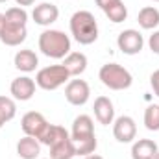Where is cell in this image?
<instances>
[{"mask_svg":"<svg viewBox=\"0 0 159 159\" xmlns=\"http://www.w3.org/2000/svg\"><path fill=\"white\" fill-rule=\"evenodd\" d=\"M4 19H6V17H4ZM26 35H28L26 26L4 22V28H2V32H0V41H2L6 46H19L20 43L26 41Z\"/></svg>","mask_w":159,"mask_h":159,"instance_id":"cell-12","label":"cell"},{"mask_svg":"<svg viewBox=\"0 0 159 159\" xmlns=\"http://www.w3.org/2000/svg\"><path fill=\"white\" fill-rule=\"evenodd\" d=\"M69 80H70V74L67 72V69L63 65H50L37 72L35 83H37V87L44 89V91H56L61 85H65Z\"/></svg>","mask_w":159,"mask_h":159,"instance_id":"cell-4","label":"cell"},{"mask_svg":"<svg viewBox=\"0 0 159 159\" xmlns=\"http://www.w3.org/2000/svg\"><path fill=\"white\" fill-rule=\"evenodd\" d=\"M113 137L122 143V144H128V143H133V139L137 137V124L135 120L128 115H122L119 119L113 120Z\"/></svg>","mask_w":159,"mask_h":159,"instance_id":"cell-7","label":"cell"},{"mask_svg":"<svg viewBox=\"0 0 159 159\" xmlns=\"http://www.w3.org/2000/svg\"><path fill=\"white\" fill-rule=\"evenodd\" d=\"M156 159H159V152H157V156H156Z\"/></svg>","mask_w":159,"mask_h":159,"instance_id":"cell-31","label":"cell"},{"mask_svg":"<svg viewBox=\"0 0 159 159\" xmlns=\"http://www.w3.org/2000/svg\"><path fill=\"white\" fill-rule=\"evenodd\" d=\"M65 137H70V133L63 128V126H57V124H48L46 128H44V131L41 133V137L37 139L41 144H44V146H52V144H56L57 141H61V139H65Z\"/></svg>","mask_w":159,"mask_h":159,"instance_id":"cell-20","label":"cell"},{"mask_svg":"<svg viewBox=\"0 0 159 159\" xmlns=\"http://www.w3.org/2000/svg\"><path fill=\"white\" fill-rule=\"evenodd\" d=\"M39 50L52 59H65L70 50V37L59 30H44L39 35Z\"/></svg>","mask_w":159,"mask_h":159,"instance_id":"cell-2","label":"cell"},{"mask_svg":"<svg viewBox=\"0 0 159 159\" xmlns=\"http://www.w3.org/2000/svg\"><path fill=\"white\" fill-rule=\"evenodd\" d=\"M137 22L143 30H156L159 26V9L154 6H146L139 11Z\"/></svg>","mask_w":159,"mask_h":159,"instance_id":"cell-21","label":"cell"},{"mask_svg":"<svg viewBox=\"0 0 159 159\" xmlns=\"http://www.w3.org/2000/svg\"><path fill=\"white\" fill-rule=\"evenodd\" d=\"M46 126H48V122L44 119V115H41L39 111H28L20 120V128H22L24 135L35 137V139H39Z\"/></svg>","mask_w":159,"mask_h":159,"instance_id":"cell-9","label":"cell"},{"mask_svg":"<svg viewBox=\"0 0 159 159\" xmlns=\"http://www.w3.org/2000/svg\"><path fill=\"white\" fill-rule=\"evenodd\" d=\"M61 65L67 69V72H69L70 76H80V74H83L85 69H87V56L81 54V52H70V54L63 59Z\"/></svg>","mask_w":159,"mask_h":159,"instance_id":"cell-18","label":"cell"},{"mask_svg":"<svg viewBox=\"0 0 159 159\" xmlns=\"http://www.w3.org/2000/svg\"><path fill=\"white\" fill-rule=\"evenodd\" d=\"M76 146V156H89V154H94L96 146H98V141H96V135L91 137V139H83L80 143H74Z\"/></svg>","mask_w":159,"mask_h":159,"instance_id":"cell-25","label":"cell"},{"mask_svg":"<svg viewBox=\"0 0 159 159\" xmlns=\"http://www.w3.org/2000/svg\"><path fill=\"white\" fill-rule=\"evenodd\" d=\"M117 44H119V50L126 56H137L143 46H144V39L141 35V32L137 30H124L120 32L119 37H117Z\"/></svg>","mask_w":159,"mask_h":159,"instance_id":"cell-5","label":"cell"},{"mask_svg":"<svg viewBox=\"0 0 159 159\" xmlns=\"http://www.w3.org/2000/svg\"><path fill=\"white\" fill-rule=\"evenodd\" d=\"M76 156V146L70 137H65L50 146V159H72Z\"/></svg>","mask_w":159,"mask_h":159,"instance_id":"cell-19","label":"cell"},{"mask_svg":"<svg viewBox=\"0 0 159 159\" xmlns=\"http://www.w3.org/2000/svg\"><path fill=\"white\" fill-rule=\"evenodd\" d=\"M4 22H6V19H4V13H0V32H2V28H4Z\"/></svg>","mask_w":159,"mask_h":159,"instance_id":"cell-30","label":"cell"},{"mask_svg":"<svg viewBox=\"0 0 159 159\" xmlns=\"http://www.w3.org/2000/svg\"><path fill=\"white\" fill-rule=\"evenodd\" d=\"M4 17H6V22H11V24L26 26V22H28V11H26L24 7H20V6L9 7V9L4 13Z\"/></svg>","mask_w":159,"mask_h":159,"instance_id":"cell-23","label":"cell"},{"mask_svg":"<svg viewBox=\"0 0 159 159\" xmlns=\"http://www.w3.org/2000/svg\"><path fill=\"white\" fill-rule=\"evenodd\" d=\"M150 85H152L154 94H156V96H159V69L152 72V76H150Z\"/></svg>","mask_w":159,"mask_h":159,"instance_id":"cell-27","label":"cell"},{"mask_svg":"<svg viewBox=\"0 0 159 159\" xmlns=\"http://www.w3.org/2000/svg\"><path fill=\"white\" fill-rule=\"evenodd\" d=\"M15 115H17L15 100L9 96H0V128H4L6 122L15 119Z\"/></svg>","mask_w":159,"mask_h":159,"instance_id":"cell-22","label":"cell"},{"mask_svg":"<svg viewBox=\"0 0 159 159\" xmlns=\"http://www.w3.org/2000/svg\"><path fill=\"white\" fill-rule=\"evenodd\" d=\"M96 6L106 13V17L119 24V22H124L128 19V7L124 6L122 0H96Z\"/></svg>","mask_w":159,"mask_h":159,"instance_id":"cell-10","label":"cell"},{"mask_svg":"<svg viewBox=\"0 0 159 159\" xmlns=\"http://www.w3.org/2000/svg\"><path fill=\"white\" fill-rule=\"evenodd\" d=\"M70 34L80 44H93L98 39V22L91 11H76L70 17Z\"/></svg>","mask_w":159,"mask_h":159,"instance_id":"cell-1","label":"cell"},{"mask_svg":"<svg viewBox=\"0 0 159 159\" xmlns=\"http://www.w3.org/2000/svg\"><path fill=\"white\" fill-rule=\"evenodd\" d=\"M2 2H7V0H0V4H2Z\"/></svg>","mask_w":159,"mask_h":159,"instance_id":"cell-32","label":"cell"},{"mask_svg":"<svg viewBox=\"0 0 159 159\" xmlns=\"http://www.w3.org/2000/svg\"><path fill=\"white\" fill-rule=\"evenodd\" d=\"M91 96V87L85 80H70L65 87V98L70 106H85Z\"/></svg>","mask_w":159,"mask_h":159,"instance_id":"cell-6","label":"cell"},{"mask_svg":"<svg viewBox=\"0 0 159 159\" xmlns=\"http://www.w3.org/2000/svg\"><path fill=\"white\" fill-rule=\"evenodd\" d=\"M94 137V124L89 115H80L72 122V129H70V139L74 143H80L83 139H91Z\"/></svg>","mask_w":159,"mask_h":159,"instance_id":"cell-13","label":"cell"},{"mask_svg":"<svg viewBox=\"0 0 159 159\" xmlns=\"http://www.w3.org/2000/svg\"><path fill=\"white\" fill-rule=\"evenodd\" d=\"M17 2V6H20V7H24V6H34L35 4V0H15Z\"/></svg>","mask_w":159,"mask_h":159,"instance_id":"cell-28","label":"cell"},{"mask_svg":"<svg viewBox=\"0 0 159 159\" xmlns=\"http://www.w3.org/2000/svg\"><path fill=\"white\" fill-rule=\"evenodd\" d=\"M152 2H159V0H152Z\"/></svg>","mask_w":159,"mask_h":159,"instance_id":"cell-33","label":"cell"},{"mask_svg":"<svg viewBox=\"0 0 159 159\" xmlns=\"http://www.w3.org/2000/svg\"><path fill=\"white\" fill-rule=\"evenodd\" d=\"M17 154L20 159H37L41 154V143L35 137L24 135L17 143Z\"/></svg>","mask_w":159,"mask_h":159,"instance_id":"cell-17","label":"cell"},{"mask_svg":"<svg viewBox=\"0 0 159 159\" xmlns=\"http://www.w3.org/2000/svg\"><path fill=\"white\" fill-rule=\"evenodd\" d=\"M35 80L30 78V76H19L11 81L9 85V93L15 100H20V102H28L34 94H35Z\"/></svg>","mask_w":159,"mask_h":159,"instance_id":"cell-8","label":"cell"},{"mask_svg":"<svg viewBox=\"0 0 159 159\" xmlns=\"http://www.w3.org/2000/svg\"><path fill=\"white\" fill-rule=\"evenodd\" d=\"M13 63H15V69H19L20 72H34L39 65V57L34 50L24 48V50H19L15 54Z\"/></svg>","mask_w":159,"mask_h":159,"instance_id":"cell-15","label":"cell"},{"mask_svg":"<svg viewBox=\"0 0 159 159\" xmlns=\"http://www.w3.org/2000/svg\"><path fill=\"white\" fill-rule=\"evenodd\" d=\"M98 78H100V81L107 89H111V91L129 89L131 83H133V78H131L129 70L124 69L119 63H106V65H102V69L98 72Z\"/></svg>","mask_w":159,"mask_h":159,"instance_id":"cell-3","label":"cell"},{"mask_svg":"<svg viewBox=\"0 0 159 159\" xmlns=\"http://www.w3.org/2000/svg\"><path fill=\"white\" fill-rule=\"evenodd\" d=\"M93 109H94L96 120H98L102 126L113 124V120H115V107H113V102H111L107 96H98V98L94 100Z\"/></svg>","mask_w":159,"mask_h":159,"instance_id":"cell-14","label":"cell"},{"mask_svg":"<svg viewBox=\"0 0 159 159\" xmlns=\"http://www.w3.org/2000/svg\"><path fill=\"white\" fill-rule=\"evenodd\" d=\"M83 159H104L102 156H98V154H89V156H85Z\"/></svg>","mask_w":159,"mask_h":159,"instance_id":"cell-29","label":"cell"},{"mask_svg":"<svg viewBox=\"0 0 159 159\" xmlns=\"http://www.w3.org/2000/svg\"><path fill=\"white\" fill-rule=\"evenodd\" d=\"M157 144L152 139H139L131 146V159H156Z\"/></svg>","mask_w":159,"mask_h":159,"instance_id":"cell-16","label":"cell"},{"mask_svg":"<svg viewBox=\"0 0 159 159\" xmlns=\"http://www.w3.org/2000/svg\"><path fill=\"white\" fill-rule=\"evenodd\" d=\"M148 46H150V50H152L154 54H157L159 56V30H156V32L150 35V39H148Z\"/></svg>","mask_w":159,"mask_h":159,"instance_id":"cell-26","label":"cell"},{"mask_svg":"<svg viewBox=\"0 0 159 159\" xmlns=\"http://www.w3.org/2000/svg\"><path fill=\"white\" fill-rule=\"evenodd\" d=\"M57 17H59V9L52 2H43L39 6H35L34 11H32V19L39 26H50V24H54L57 20Z\"/></svg>","mask_w":159,"mask_h":159,"instance_id":"cell-11","label":"cell"},{"mask_svg":"<svg viewBox=\"0 0 159 159\" xmlns=\"http://www.w3.org/2000/svg\"><path fill=\"white\" fill-rule=\"evenodd\" d=\"M144 126L150 131H157L159 129V106L152 104V106L146 107V111H144Z\"/></svg>","mask_w":159,"mask_h":159,"instance_id":"cell-24","label":"cell"}]
</instances>
